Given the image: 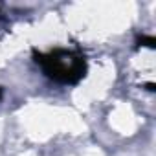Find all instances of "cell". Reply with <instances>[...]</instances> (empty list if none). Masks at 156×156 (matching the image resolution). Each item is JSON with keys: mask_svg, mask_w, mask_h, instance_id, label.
Instances as JSON below:
<instances>
[{"mask_svg": "<svg viewBox=\"0 0 156 156\" xmlns=\"http://www.w3.org/2000/svg\"><path fill=\"white\" fill-rule=\"evenodd\" d=\"M33 59L48 79L61 85H77L87 75V59L79 51L55 48L48 53H41L33 50Z\"/></svg>", "mask_w": 156, "mask_h": 156, "instance_id": "cell-1", "label": "cell"}, {"mask_svg": "<svg viewBox=\"0 0 156 156\" xmlns=\"http://www.w3.org/2000/svg\"><path fill=\"white\" fill-rule=\"evenodd\" d=\"M138 46H145V48L154 50V46H156V39L151 37V35H141V37H138Z\"/></svg>", "mask_w": 156, "mask_h": 156, "instance_id": "cell-2", "label": "cell"}, {"mask_svg": "<svg viewBox=\"0 0 156 156\" xmlns=\"http://www.w3.org/2000/svg\"><path fill=\"white\" fill-rule=\"evenodd\" d=\"M147 90L152 92V90H154V83H147Z\"/></svg>", "mask_w": 156, "mask_h": 156, "instance_id": "cell-3", "label": "cell"}, {"mask_svg": "<svg viewBox=\"0 0 156 156\" xmlns=\"http://www.w3.org/2000/svg\"><path fill=\"white\" fill-rule=\"evenodd\" d=\"M0 99H2V88H0Z\"/></svg>", "mask_w": 156, "mask_h": 156, "instance_id": "cell-4", "label": "cell"}]
</instances>
